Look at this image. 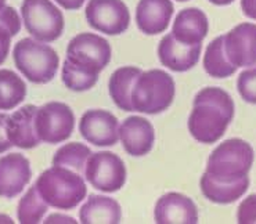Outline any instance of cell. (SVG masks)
I'll return each mask as SVG.
<instances>
[{
    "label": "cell",
    "mask_w": 256,
    "mask_h": 224,
    "mask_svg": "<svg viewBox=\"0 0 256 224\" xmlns=\"http://www.w3.org/2000/svg\"><path fill=\"white\" fill-rule=\"evenodd\" d=\"M234 101L226 90L205 88L196 93L188 116V132L198 142L214 144L224 136L234 118Z\"/></svg>",
    "instance_id": "1"
},
{
    "label": "cell",
    "mask_w": 256,
    "mask_h": 224,
    "mask_svg": "<svg viewBox=\"0 0 256 224\" xmlns=\"http://www.w3.org/2000/svg\"><path fill=\"white\" fill-rule=\"evenodd\" d=\"M36 188L48 206L71 210L76 208L88 194L84 176L62 166L46 169L36 180Z\"/></svg>",
    "instance_id": "2"
},
{
    "label": "cell",
    "mask_w": 256,
    "mask_h": 224,
    "mask_svg": "<svg viewBox=\"0 0 256 224\" xmlns=\"http://www.w3.org/2000/svg\"><path fill=\"white\" fill-rule=\"evenodd\" d=\"M12 58L18 71L36 84L52 82L60 66L58 54L53 48L30 38L16 43Z\"/></svg>",
    "instance_id": "3"
},
{
    "label": "cell",
    "mask_w": 256,
    "mask_h": 224,
    "mask_svg": "<svg viewBox=\"0 0 256 224\" xmlns=\"http://www.w3.org/2000/svg\"><path fill=\"white\" fill-rule=\"evenodd\" d=\"M174 93V80L168 72L150 70L137 78L132 90V106L137 112L156 115L172 106Z\"/></svg>",
    "instance_id": "4"
},
{
    "label": "cell",
    "mask_w": 256,
    "mask_h": 224,
    "mask_svg": "<svg viewBox=\"0 0 256 224\" xmlns=\"http://www.w3.org/2000/svg\"><path fill=\"white\" fill-rule=\"evenodd\" d=\"M254 160L255 152L250 142L242 138H228L209 155L205 172L219 178L236 180L248 176Z\"/></svg>",
    "instance_id": "5"
},
{
    "label": "cell",
    "mask_w": 256,
    "mask_h": 224,
    "mask_svg": "<svg viewBox=\"0 0 256 224\" xmlns=\"http://www.w3.org/2000/svg\"><path fill=\"white\" fill-rule=\"evenodd\" d=\"M111 46L108 40L96 34H79L66 48V61L80 71L98 76L111 61Z\"/></svg>",
    "instance_id": "6"
},
{
    "label": "cell",
    "mask_w": 256,
    "mask_h": 224,
    "mask_svg": "<svg viewBox=\"0 0 256 224\" xmlns=\"http://www.w3.org/2000/svg\"><path fill=\"white\" fill-rule=\"evenodd\" d=\"M21 16L25 30L36 40L50 43L64 32V16L50 0H24Z\"/></svg>",
    "instance_id": "7"
},
{
    "label": "cell",
    "mask_w": 256,
    "mask_h": 224,
    "mask_svg": "<svg viewBox=\"0 0 256 224\" xmlns=\"http://www.w3.org/2000/svg\"><path fill=\"white\" fill-rule=\"evenodd\" d=\"M35 126L40 142L60 144L72 136L75 128V115L71 106L64 102L50 101L38 108Z\"/></svg>",
    "instance_id": "8"
},
{
    "label": "cell",
    "mask_w": 256,
    "mask_h": 224,
    "mask_svg": "<svg viewBox=\"0 0 256 224\" xmlns=\"http://www.w3.org/2000/svg\"><path fill=\"white\" fill-rule=\"evenodd\" d=\"M84 177L93 188L104 192H115L125 186L128 172L124 160L116 154L98 151L89 156Z\"/></svg>",
    "instance_id": "9"
},
{
    "label": "cell",
    "mask_w": 256,
    "mask_h": 224,
    "mask_svg": "<svg viewBox=\"0 0 256 224\" xmlns=\"http://www.w3.org/2000/svg\"><path fill=\"white\" fill-rule=\"evenodd\" d=\"M84 12L90 26L106 35H120L130 24V14L122 0H89Z\"/></svg>",
    "instance_id": "10"
},
{
    "label": "cell",
    "mask_w": 256,
    "mask_h": 224,
    "mask_svg": "<svg viewBox=\"0 0 256 224\" xmlns=\"http://www.w3.org/2000/svg\"><path fill=\"white\" fill-rule=\"evenodd\" d=\"M79 133L93 146L112 147L120 140V124L110 111L89 110L80 118Z\"/></svg>",
    "instance_id": "11"
},
{
    "label": "cell",
    "mask_w": 256,
    "mask_h": 224,
    "mask_svg": "<svg viewBox=\"0 0 256 224\" xmlns=\"http://www.w3.org/2000/svg\"><path fill=\"white\" fill-rule=\"evenodd\" d=\"M32 169L30 160L22 154L12 152L0 158V196L12 200L30 182Z\"/></svg>",
    "instance_id": "12"
},
{
    "label": "cell",
    "mask_w": 256,
    "mask_h": 224,
    "mask_svg": "<svg viewBox=\"0 0 256 224\" xmlns=\"http://www.w3.org/2000/svg\"><path fill=\"white\" fill-rule=\"evenodd\" d=\"M224 50L237 68L256 64V24L242 22L224 35Z\"/></svg>",
    "instance_id": "13"
},
{
    "label": "cell",
    "mask_w": 256,
    "mask_h": 224,
    "mask_svg": "<svg viewBox=\"0 0 256 224\" xmlns=\"http://www.w3.org/2000/svg\"><path fill=\"white\" fill-rule=\"evenodd\" d=\"M202 52L201 43L186 44L179 42L172 34L162 38L158 46V58L164 66L174 72H186L194 68L200 61Z\"/></svg>",
    "instance_id": "14"
},
{
    "label": "cell",
    "mask_w": 256,
    "mask_h": 224,
    "mask_svg": "<svg viewBox=\"0 0 256 224\" xmlns=\"http://www.w3.org/2000/svg\"><path fill=\"white\" fill-rule=\"evenodd\" d=\"M155 223H198V209L194 200L180 194V192H168L156 200L154 209Z\"/></svg>",
    "instance_id": "15"
},
{
    "label": "cell",
    "mask_w": 256,
    "mask_h": 224,
    "mask_svg": "<svg viewBox=\"0 0 256 224\" xmlns=\"http://www.w3.org/2000/svg\"><path fill=\"white\" fill-rule=\"evenodd\" d=\"M120 138L129 155L144 156L154 147V126L143 116H129L120 124Z\"/></svg>",
    "instance_id": "16"
},
{
    "label": "cell",
    "mask_w": 256,
    "mask_h": 224,
    "mask_svg": "<svg viewBox=\"0 0 256 224\" xmlns=\"http://www.w3.org/2000/svg\"><path fill=\"white\" fill-rule=\"evenodd\" d=\"M250 183L248 176L236 180H226L212 176L208 172H205L200 180V187L202 195L208 200L219 205H228L240 200L248 191Z\"/></svg>",
    "instance_id": "17"
},
{
    "label": "cell",
    "mask_w": 256,
    "mask_h": 224,
    "mask_svg": "<svg viewBox=\"0 0 256 224\" xmlns=\"http://www.w3.org/2000/svg\"><path fill=\"white\" fill-rule=\"evenodd\" d=\"M172 16L170 0H140L136 8L137 28L146 35H158L168 30Z\"/></svg>",
    "instance_id": "18"
},
{
    "label": "cell",
    "mask_w": 256,
    "mask_h": 224,
    "mask_svg": "<svg viewBox=\"0 0 256 224\" xmlns=\"http://www.w3.org/2000/svg\"><path fill=\"white\" fill-rule=\"evenodd\" d=\"M38 106L28 104L21 106L20 110L12 112L8 116L7 122V132L8 138L14 147L21 150H30L40 144V138L36 133L35 116Z\"/></svg>",
    "instance_id": "19"
},
{
    "label": "cell",
    "mask_w": 256,
    "mask_h": 224,
    "mask_svg": "<svg viewBox=\"0 0 256 224\" xmlns=\"http://www.w3.org/2000/svg\"><path fill=\"white\" fill-rule=\"evenodd\" d=\"M209 22L206 14L196 8H184L178 14L172 26V35L186 44H198L202 43L208 35Z\"/></svg>",
    "instance_id": "20"
},
{
    "label": "cell",
    "mask_w": 256,
    "mask_h": 224,
    "mask_svg": "<svg viewBox=\"0 0 256 224\" xmlns=\"http://www.w3.org/2000/svg\"><path fill=\"white\" fill-rule=\"evenodd\" d=\"M80 223H120L122 218L120 205L112 198L104 195H90L79 210Z\"/></svg>",
    "instance_id": "21"
},
{
    "label": "cell",
    "mask_w": 256,
    "mask_h": 224,
    "mask_svg": "<svg viewBox=\"0 0 256 224\" xmlns=\"http://www.w3.org/2000/svg\"><path fill=\"white\" fill-rule=\"evenodd\" d=\"M142 72L143 71L137 66H120L110 78V96L114 104L122 111H134L132 106V90Z\"/></svg>",
    "instance_id": "22"
},
{
    "label": "cell",
    "mask_w": 256,
    "mask_h": 224,
    "mask_svg": "<svg viewBox=\"0 0 256 224\" xmlns=\"http://www.w3.org/2000/svg\"><path fill=\"white\" fill-rule=\"evenodd\" d=\"M204 70L209 76L216 79H224L236 74L237 66L232 64L224 50V35L216 38L208 44L204 54Z\"/></svg>",
    "instance_id": "23"
},
{
    "label": "cell",
    "mask_w": 256,
    "mask_h": 224,
    "mask_svg": "<svg viewBox=\"0 0 256 224\" xmlns=\"http://www.w3.org/2000/svg\"><path fill=\"white\" fill-rule=\"evenodd\" d=\"M26 97V84L16 72L0 70V111H10Z\"/></svg>",
    "instance_id": "24"
},
{
    "label": "cell",
    "mask_w": 256,
    "mask_h": 224,
    "mask_svg": "<svg viewBox=\"0 0 256 224\" xmlns=\"http://www.w3.org/2000/svg\"><path fill=\"white\" fill-rule=\"evenodd\" d=\"M90 155H92V151L88 146L78 142H70L58 148L57 152L54 154L53 165L62 166L84 176L86 164Z\"/></svg>",
    "instance_id": "25"
},
{
    "label": "cell",
    "mask_w": 256,
    "mask_h": 224,
    "mask_svg": "<svg viewBox=\"0 0 256 224\" xmlns=\"http://www.w3.org/2000/svg\"><path fill=\"white\" fill-rule=\"evenodd\" d=\"M48 204L34 184L26 194L20 200L17 208V218L22 224H38L42 222L43 216L48 212Z\"/></svg>",
    "instance_id": "26"
},
{
    "label": "cell",
    "mask_w": 256,
    "mask_h": 224,
    "mask_svg": "<svg viewBox=\"0 0 256 224\" xmlns=\"http://www.w3.org/2000/svg\"><path fill=\"white\" fill-rule=\"evenodd\" d=\"M21 30V20L18 12L12 7H3L0 10V65L6 61L12 38Z\"/></svg>",
    "instance_id": "27"
},
{
    "label": "cell",
    "mask_w": 256,
    "mask_h": 224,
    "mask_svg": "<svg viewBox=\"0 0 256 224\" xmlns=\"http://www.w3.org/2000/svg\"><path fill=\"white\" fill-rule=\"evenodd\" d=\"M62 82L66 88L72 92H86L94 86L98 82V76L96 75H89L86 72L78 70L75 66H72L68 61H64L62 65V71H61Z\"/></svg>",
    "instance_id": "28"
},
{
    "label": "cell",
    "mask_w": 256,
    "mask_h": 224,
    "mask_svg": "<svg viewBox=\"0 0 256 224\" xmlns=\"http://www.w3.org/2000/svg\"><path fill=\"white\" fill-rule=\"evenodd\" d=\"M237 90L245 102L256 106V66L248 68L240 74L237 79Z\"/></svg>",
    "instance_id": "29"
},
{
    "label": "cell",
    "mask_w": 256,
    "mask_h": 224,
    "mask_svg": "<svg viewBox=\"0 0 256 224\" xmlns=\"http://www.w3.org/2000/svg\"><path fill=\"white\" fill-rule=\"evenodd\" d=\"M237 222L240 224L256 223V194L246 196L237 209Z\"/></svg>",
    "instance_id": "30"
},
{
    "label": "cell",
    "mask_w": 256,
    "mask_h": 224,
    "mask_svg": "<svg viewBox=\"0 0 256 224\" xmlns=\"http://www.w3.org/2000/svg\"><path fill=\"white\" fill-rule=\"evenodd\" d=\"M8 116L7 114H2L0 112V154L6 152L10 148L14 147L12 142L8 138V132H7V122H8Z\"/></svg>",
    "instance_id": "31"
},
{
    "label": "cell",
    "mask_w": 256,
    "mask_h": 224,
    "mask_svg": "<svg viewBox=\"0 0 256 224\" xmlns=\"http://www.w3.org/2000/svg\"><path fill=\"white\" fill-rule=\"evenodd\" d=\"M241 10L246 17L256 21V0H241Z\"/></svg>",
    "instance_id": "32"
},
{
    "label": "cell",
    "mask_w": 256,
    "mask_h": 224,
    "mask_svg": "<svg viewBox=\"0 0 256 224\" xmlns=\"http://www.w3.org/2000/svg\"><path fill=\"white\" fill-rule=\"evenodd\" d=\"M44 223H76V220L74 218H70V216H64V214H58V213H54V214H50Z\"/></svg>",
    "instance_id": "33"
},
{
    "label": "cell",
    "mask_w": 256,
    "mask_h": 224,
    "mask_svg": "<svg viewBox=\"0 0 256 224\" xmlns=\"http://www.w3.org/2000/svg\"><path fill=\"white\" fill-rule=\"evenodd\" d=\"M56 2L66 10H78L82 7L86 0H56Z\"/></svg>",
    "instance_id": "34"
},
{
    "label": "cell",
    "mask_w": 256,
    "mask_h": 224,
    "mask_svg": "<svg viewBox=\"0 0 256 224\" xmlns=\"http://www.w3.org/2000/svg\"><path fill=\"white\" fill-rule=\"evenodd\" d=\"M209 2L214 6H227V4H232L234 0H209Z\"/></svg>",
    "instance_id": "35"
},
{
    "label": "cell",
    "mask_w": 256,
    "mask_h": 224,
    "mask_svg": "<svg viewBox=\"0 0 256 224\" xmlns=\"http://www.w3.org/2000/svg\"><path fill=\"white\" fill-rule=\"evenodd\" d=\"M0 223H12V220L7 216H0Z\"/></svg>",
    "instance_id": "36"
},
{
    "label": "cell",
    "mask_w": 256,
    "mask_h": 224,
    "mask_svg": "<svg viewBox=\"0 0 256 224\" xmlns=\"http://www.w3.org/2000/svg\"><path fill=\"white\" fill-rule=\"evenodd\" d=\"M3 7H6V0H0V10H2Z\"/></svg>",
    "instance_id": "37"
},
{
    "label": "cell",
    "mask_w": 256,
    "mask_h": 224,
    "mask_svg": "<svg viewBox=\"0 0 256 224\" xmlns=\"http://www.w3.org/2000/svg\"><path fill=\"white\" fill-rule=\"evenodd\" d=\"M178 2H188V0H178Z\"/></svg>",
    "instance_id": "38"
}]
</instances>
